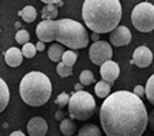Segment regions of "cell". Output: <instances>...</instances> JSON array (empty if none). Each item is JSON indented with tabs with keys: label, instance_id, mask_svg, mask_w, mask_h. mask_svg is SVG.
<instances>
[{
	"label": "cell",
	"instance_id": "33",
	"mask_svg": "<svg viewBox=\"0 0 154 136\" xmlns=\"http://www.w3.org/2000/svg\"><path fill=\"white\" fill-rule=\"evenodd\" d=\"M56 120H63V113H61V112L56 113Z\"/></svg>",
	"mask_w": 154,
	"mask_h": 136
},
{
	"label": "cell",
	"instance_id": "7",
	"mask_svg": "<svg viewBox=\"0 0 154 136\" xmlns=\"http://www.w3.org/2000/svg\"><path fill=\"white\" fill-rule=\"evenodd\" d=\"M112 56H113V49H112L111 44L106 41H97L89 49V57H90L91 63L100 67L106 61L112 60Z\"/></svg>",
	"mask_w": 154,
	"mask_h": 136
},
{
	"label": "cell",
	"instance_id": "32",
	"mask_svg": "<svg viewBox=\"0 0 154 136\" xmlns=\"http://www.w3.org/2000/svg\"><path fill=\"white\" fill-rule=\"evenodd\" d=\"M82 87H83V86H82V84L81 83H76L75 84V93H76V91H83V90H82Z\"/></svg>",
	"mask_w": 154,
	"mask_h": 136
},
{
	"label": "cell",
	"instance_id": "31",
	"mask_svg": "<svg viewBox=\"0 0 154 136\" xmlns=\"http://www.w3.org/2000/svg\"><path fill=\"white\" fill-rule=\"evenodd\" d=\"M10 136H25V133L20 132V131H15V132H12Z\"/></svg>",
	"mask_w": 154,
	"mask_h": 136
},
{
	"label": "cell",
	"instance_id": "12",
	"mask_svg": "<svg viewBox=\"0 0 154 136\" xmlns=\"http://www.w3.org/2000/svg\"><path fill=\"white\" fill-rule=\"evenodd\" d=\"M4 59H6V63L10 67H19L22 64V60H23V55H22V50L14 47L7 50L6 55H4Z\"/></svg>",
	"mask_w": 154,
	"mask_h": 136
},
{
	"label": "cell",
	"instance_id": "30",
	"mask_svg": "<svg viewBox=\"0 0 154 136\" xmlns=\"http://www.w3.org/2000/svg\"><path fill=\"white\" fill-rule=\"evenodd\" d=\"M91 40H93L94 42H97V41H100V35L97 34V33H93V34H91Z\"/></svg>",
	"mask_w": 154,
	"mask_h": 136
},
{
	"label": "cell",
	"instance_id": "14",
	"mask_svg": "<svg viewBox=\"0 0 154 136\" xmlns=\"http://www.w3.org/2000/svg\"><path fill=\"white\" fill-rule=\"evenodd\" d=\"M10 102V90L7 83L0 78V113L7 107Z\"/></svg>",
	"mask_w": 154,
	"mask_h": 136
},
{
	"label": "cell",
	"instance_id": "2",
	"mask_svg": "<svg viewBox=\"0 0 154 136\" xmlns=\"http://www.w3.org/2000/svg\"><path fill=\"white\" fill-rule=\"evenodd\" d=\"M35 35L41 42L57 41L70 49H82L89 44V33L82 23L74 19L42 20L37 25Z\"/></svg>",
	"mask_w": 154,
	"mask_h": 136
},
{
	"label": "cell",
	"instance_id": "21",
	"mask_svg": "<svg viewBox=\"0 0 154 136\" xmlns=\"http://www.w3.org/2000/svg\"><path fill=\"white\" fill-rule=\"evenodd\" d=\"M145 89H146V98L154 106V74L147 79V83H146Z\"/></svg>",
	"mask_w": 154,
	"mask_h": 136
},
{
	"label": "cell",
	"instance_id": "27",
	"mask_svg": "<svg viewBox=\"0 0 154 136\" xmlns=\"http://www.w3.org/2000/svg\"><path fill=\"white\" fill-rule=\"evenodd\" d=\"M132 93H134L135 95L139 97V98L142 99L143 95H146V89L142 86V84H139V86H135V87H134V91H132Z\"/></svg>",
	"mask_w": 154,
	"mask_h": 136
},
{
	"label": "cell",
	"instance_id": "19",
	"mask_svg": "<svg viewBox=\"0 0 154 136\" xmlns=\"http://www.w3.org/2000/svg\"><path fill=\"white\" fill-rule=\"evenodd\" d=\"M59 11L56 8V6H45L42 8V12H41V17H42L44 20H56V17H57Z\"/></svg>",
	"mask_w": 154,
	"mask_h": 136
},
{
	"label": "cell",
	"instance_id": "16",
	"mask_svg": "<svg viewBox=\"0 0 154 136\" xmlns=\"http://www.w3.org/2000/svg\"><path fill=\"white\" fill-rule=\"evenodd\" d=\"M60 131L64 136H71L75 133L76 131V125L72 119H63L60 124Z\"/></svg>",
	"mask_w": 154,
	"mask_h": 136
},
{
	"label": "cell",
	"instance_id": "24",
	"mask_svg": "<svg viewBox=\"0 0 154 136\" xmlns=\"http://www.w3.org/2000/svg\"><path fill=\"white\" fill-rule=\"evenodd\" d=\"M35 53H37V48H35V45L32 42H27L26 45H23V48H22V55L26 59L34 57Z\"/></svg>",
	"mask_w": 154,
	"mask_h": 136
},
{
	"label": "cell",
	"instance_id": "5",
	"mask_svg": "<svg viewBox=\"0 0 154 136\" xmlns=\"http://www.w3.org/2000/svg\"><path fill=\"white\" fill-rule=\"evenodd\" d=\"M96 112V101L87 91H76L71 95L68 102V113L72 120L85 121L89 120Z\"/></svg>",
	"mask_w": 154,
	"mask_h": 136
},
{
	"label": "cell",
	"instance_id": "8",
	"mask_svg": "<svg viewBox=\"0 0 154 136\" xmlns=\"http://www.w3.org/2000/svg\"><path fill=\"white\" fill-rule=\"evenodd\" d=\"M132 40V35H131V32L128 30L127 26H119L113 30V32L109 34V41H111V45L113 47H125L131 42Z\"/></svg>",
	"mask_w": 154,
	"mask_h": 136
},
{
	"label": "cell",
	"instance_id": "17",
	"mask_svg": "<svg viewBox=\"0 0 154 136\" xmlns=\"http://www.w3.org/2000/svg\"><path fill=\"white\" fill-rule=\"evenodd\" d=\"M78 136H101V131L96 124H87L79 129Z\"/></svg>",
	"mask_w": 154,
	"mask_h": 136
},
{
	"label": "cell",
	"instance_id": "1",
	"mask_svg": "<svg viewBox=\"0 0 154 136\" xmlns=\"http://www.w3.org/2000/svg\"><path fill=\"white\" fill-rule=\"evenodd\" d=\"M147 116L142 99L124 90L108 95L100 109V121L106 136H142Z\"/></svg>",
	"mask_w": 154,
	"mask_h": 136
},
{
	"label": "cell",
	"instance_id": "28",
	"mask_svg": "<svg viewBox=\"0 0 154 136\" xmlns=\"http://www.w3.org/2000/svg\"><path fill=\"white\" fill-rule=\"evenodd\" d=\"M147 125L154 131V109L149 113V116H147Z\"/></svg>",
	"mask_w": 154,
	"mask_h": 136
},
{
	"label": "cell",
	"instance_id": "29",
	"mask_svg": "<svg viewBox=\"0 0 154 136\" xmlns=\"http://www.w3.org/2000/svg\"><path fill=\"white\" fill-rule=\"evenodd\" d=\"M35 48H37V50H38V52H42V50L45 49V44H44V42H41V41H38V42L35 44Z\"/></svg>",
	"mask_w": 154,
	"mask_h": 136
},
{
	"label": "cell",
	"instance_id": "13",
	"mask_svg": "<svg viewBox=\"0 0 154 136\" xmlns=\"http://www.w3.org/2000/svg\"><path fill=\"white\" fill-rule=\"evenodd\" d=\"M64 52L66 50H64L63 45H60V44H52L49 47V49H48V57L52 61H55V63H60L61 59H63Z\"/></svg>",
	"mask_w": 154,
	"mask_h": 136
},
{
	"label": "cell",
	"instance_id": "25",
	"mask_svg": "<svg viewBox=\"0 0 154 136\" xmlns=\"http://www.w3.org/2000/svg\"><path fill=\"white\" fill-rule=\"evenodd\" d=\"M56 71H57L59 76H61V78H67V76L72 75V68H70V67H67L64 63H57V65H56Z\"/></svg>",
	"mask_w": 154,
	"mask_h": 136
},
{
	"label": "cell",
	"instance_id": "9",
	"mask_svg": "<svg viewBox=\"0 0 154 136\" xmlns=\"http://www.w3.org/2000/svg\"><path fill=\"white\" fill-rule=\"evenodd\" d=\"M153 63V52L149 49L147 47H138L134 50V55H132V60L131 64H135L139 68H146L150 64Z\"/></svg>",
	"mask_w": 154,
	"mask_h": 136
},
{
	"label": "cell",
	"instance_id": "11",
	"mask_svg": "<svg viewBox=\"0 0 154 136\" xmlns=\"http://www.w3.org/2000/svg\"><path fill=\"white\" fill-rule=\"evenodd\" d=\"M27 132L30 136H45L48 132V122L42 117H33L27 122Z\"/></svg>",
	"mask_w": 154,
	"mask_h": 136
},
{
	"label": "cell",
	"instance_id": "15",
	"mask_svg": "<svg viewBox=\"0 0 154 136\" xmlns=\"http://www.w3.org/2000/svg\"><path fill=\"white\" fill-rule=\"evenodd\" d=\"M112 86H113V84L108 83V82H105V80L97 82L96 87H94L96 95L98 97V98H106V97L109 95V93H111V87Z\"/></svg>",
	"mask_w": 154,
	"mask_h": 136
},
{
	"label": "cell",
	"instance_id": "6",
	"mask_svg": "<svg viewBox=\"0 0 154 136\" xmlns=\"http://www.w3.org/2000/svg\"><path fill=\"white\" fill-rule=\"evenodd\" d=\"M131 22L140 33H150L154 30V6L143 2L135 6L131 12Z\"/></svg>",
	"mask_w": 154,
	"mask_h": 136
},
{
	"label": "cell",
	"instance_id": "4",
	"mask_svg": "<svg viewBox=\"0 0 154 136\" xmlns=\"http://www.w3.org/2000/svg\"><path fill=\"white\" fill-rule=\"evenodd\" d=\"M19 94L23 102L29 106H42L49 101L52 94V84L49 78L40 71H32L26 74L20 80Z\"/></svg>",
	"mask_w": 154,
	"mask_h": 136
},
{
	"label": "cell",
	"instance_id": "10",
	"mask_svg": "<svg viewBox=\"0 0 154 136\" xmlns=\"http://www.w3.org/2000/svg\"><path fill=\"white\" fill-rule=\"evenodd\" d=\"M100 72H101L102 80L113 84V82L116 80L120 75V68H119V65H117V63H115L113 60H109L101 65Z\"/></svg>",
	"mask_w": 154,
	"mask_h": 136
},
{
	"label": "cell",
	"instance_id": "18",
	"mask_svg": "<svg viewBox=\"0 0 154 136\" xmlns=\"http://www.w3.org/2000/svg\"><path fill=\"white\" fill-rule=\"evenodd\" d=\"M19 15L26 23H32L35 19V17H37V11H35V8L33 6H26L22 11H19Z\"/></svg>",
	"mask_w": 154,
	"mask_h": 136
},
{
	"label": "cell",
	"instance_id": "23",
	"mask_svg": "<svg viewBox=\"0 0 154 136\" xmlns=\"http://www.w3.org/2000/svg\"><path fill=\"white\" fill-rule=\"evenodd\" d=\"M15 41H17L18 44H20V45H26V44L30 41L29 32H27V30H25V29L18 30L17 34H15Z\"/></svg>",
	"mask_w": 154,
	"mask_h": 136
},
{
	"label": "cell",
	"instance_id": "20",
	"mask_svg": "<svg viewBox=\"0 0 154 136\" xmlns=\"http://www.w3.org/2000/svg\"><path fill=\"white\" fill-rule=\"evenodd\" d=\"M79 82H81L82 86H89V84L94 83L96 79H94V74L90 70H83L79 75Z\"/></svg>",
	"mask_w": 154,
	"mask_h": 136
},
{
	"label": "cell",
	"instance_id": "22",
	"mask_svg": "<svg viewBox=\"0 0 154 136\" xmlns=\"http://www.w3.org/2000/svg\"><path fill=\"white\" fill-rule=\"evenodd\" d=\"M76 59H78V53L74 52V50H67V52H64L63 59H61V63H64L67 67L72 68V65L75 64Z\"/></svg>",
	"mask_w": 154,
	"mask_h": 136
},
{
	"label": "cell",
	"instance_id": "26",
	"mask_svg": "<svg viewBox=\"0 0 154 136\" xmlns=\"http://www.w3.org/2000/svg\"><path fill=\"white\" fill-rule=\"evenodd\" d=\"M70 98H71V97L68 95L67 93H61L60 95L56 98L55 104L57 105L59 107H64V106H67V105H68V102H70Z\"/></svg>",
	"mask_w": 154,
	"mask_h": 136
},
{
	"label": "cell",
	"instance_id": "3",
	"mask_svg": "<svg viewBox=\"0 0 154 136\" xmlns=\"http://www.w3.org/2000/svg\"><path fill=\"white\" fill-rule=\"evenodd\" d=\"M122 15L119 0H86L82 7L85 25L97 34L112 33L119 26Z\"/></svg>",
	"mask_w": 154,
	"mask_h": 136
}]
</instances>
